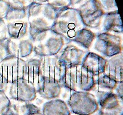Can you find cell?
I'll return each mask as SVG.
<instances>
[{"label":"cell","mask_w":123,"mask_h":115,"mask_svg":"<svg viewBox=\"0 0 123 115\" xmlns=\"http://www.w3.org/2000/svg\"><path fill=\"white\" fill-rule=\"evenodd\" d=\"M9 35L16 38L24 36L28 30V22L23 20H18L8 22L7 24Z\"/></svg>","instance_id":"1"},{"label":"cell","mask_w":123,"mask_h":115,"mask_svg":"<svg viewBox=\"0 0 123 115\" xmlns=\"http://www.w3.org/2000/svg\"><path fill=\"white\" fill-rule=\"evenodd\" d=\"M26 17H27V7L13 6L11 5L4 19L8 22L23 20Z\"/></svg>","instance_id":"2"},{"label":"cell","mask_w":123,"mask_h":115,"mask_svg":"<svg viewBox=\"0 0 123 115\" xmlns=\"http://www.w3.org/2000/svg\"><path fill=\"white\" fill-rule=\"evenodd\" d=\"M10 6L7 0H0V18H5Z\"/></svg>","instance_id":"3"},{"label":"cell","mask_w":123,"mask_h":115,"mask_svg":"<svg viewBox=\"0 0 123 115\" xmlns=\"http://www.w3.org/2000/svg\"><path fill=\"white\" fill-rule=\"evenodd\" d=\"M11 5L18 7H27L34 0H7Z\"/></svg>","instance_id":"4"}]
</instances>
